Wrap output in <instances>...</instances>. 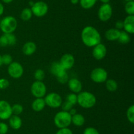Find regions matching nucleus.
Wrapping results in <instances>:
<instances>
[{"mask_svg":"<svg viewBox=\"0 0 134 134\" xmlns=\"http://www.w3.org/2000/svg\"><path fill=\"white\" fill-rule=\"evenodd\" d=\"M81 39L84 44L89 47L99 44L102 40L101 35L98 30L91 26L84 28L81 32Z\"/></svg>","mask_w":134,"mask_h":134,"instance_id":"1","label":"nucleus"},{"mask_svg":"<svg viewBox=\"0 0 134 134\" xmlns=\"http://www.w3.org/2000/svg\"><path fill=\"white\" fill-rule=\"evenodd\" d=\"M96 102V98L93 93L88 91H81L77 95V103L82 108L90 109Z\"/></svg>","mask_w":134,"mask_h":134,"instance_id":"2","label":"nucleus"},{"mask_svg":"<svg viewBox=\"0 0 134 134\" xmlns=\"http://www.w3.org/2000/svg\"><path fill=\"white\" fill-rule=\"evenodd\" d=\"M54 124L58 128L68 127L71 123V115L69 112L60 111L55 115L54 118Z\"/></svg>","mask_w":134,"mask_h":134,"instance_id":"3","label":"nucleus"},{"mask_svg":"<svg viewBox=\"0 0 134 134\" xmlns=\"http://www.w3.org/2000/svg\"><path fill=\"white\" fill-rule=\"evenodd\" d=\"M51 71L52 74L57 77L58 81L61 84H65L69 80L66 70L63 68L59 62H54L52 64Z\"/></svg>","mask_w":134,"mask_h":134,"instance_id":"4","label":"nucleus"},{"mask_svg":"<svg viewBox=\"0 0 134 134\" xmlns=\"http://www.w3.org/2000/svg\"><path fill=\"white\" fill-rule=\"evenodd\" d=\"M17 28V21L14 17L7 16L0 22V29L4 34L13 33Z\"/></svg>","mask_w":134,"mask_h":134,"instance_id":"5","label":"nucleus"},{"mask_svg":"<svg viewBox=\"0 0 134 134\" xmlns=\"http://www.w3.org/2000/svg\"><path fill=\"white\" fill-rule=\"evenodd\" d=\"M31 92L36 98H43L47 93V87L42 81H35L31 85Z\"/></svg>","mask_w":134,"mask_h":134,"instance_id":"6","label":"nucleus"},{"mask_svg":"<svg viewBox=\"0 0 134 134\" xmlns=\"http://www.w3.org/2000/svg\"><path fill=\"white\" fill-rule=\"evenodd\" d=\"M113 14L112 7L110 4L103 3L99 7L98 12L99 19L102 22H107L111 18Z\"/></svg>","mask_w":134,"mask_h":134,"instance_id":"7","label":"nucleus"},{"mask_svg":"<svg viewBox=\"0 0 134 134\" xmlns=\"http://www.w3.org/2000/svg\"><path fill=\"white\" fill-rule=\"evenodd\" d=\"M45 104L51 108H58L62 104V97L56 93H51L47 95L44 99Z\"/></svg>","mask_w":134,"mask_h":134,"instance_id":"8","label":"nucleus"},{"mask_svg":"<svg viewBox=\"0 0 134 134\" xmlns=\"http://www.w3.org/2000/svg\"><path fill=\"white\" fill-rule=\"evenodd\" d=\"M108 74L103 68H96L93 70L90 74L92 80L96 83H103L107 80Z\"/></svg>","mask_w":134,"mask_h":134,"instance_id":"9","label":"nucleus"},{"mask_svg":"<svg viewBox=\"0 0 134 134\" xmlns=\"http://www.w3.org/2000/svg\"><path fill=\"white\" fill-rule=\"evenodd\" d=\"M31 10L33 14L37 17H42L47 13L48 7L45 2L40 1L34 3V5L31 6Z\"/></svg>","mask_w":134,"mask_h":134,"instance_id":"10","label":"nucleus"},{"mask_svg":"<svg viewBox=\"0 0 134 134\" xmlns=\"http://www.w3.org/2000/svg\"><path fill=\"white\" fill-rule=\"evenodd\" d=\"M8 73L13 78H20L23 75L24 68L18 62H12L8 67Z\"/></svg>","mask_w":134,"mask_h":134,"instance_id":"11","label":"nucleus"},{"mask_svg":"<svg viewBox=\"0 0 134 134\" xmlns=\"http://www.w3.org/2000/svg\"><path fill=\"white\" fill-rule=\"evenodd\" d=\"M13 115L11 106L6 101H0V119L7 120Z\"/></svg>","mask_w":134,"mask_h":134,"instance_id":"12","label":"nucleus"},{"mask_svg":"<svg viewBox=\"0 0 134 134\" xmlns=\"http://www.w3.org/2000/svg\"><path fill=\"white\" fill-rule=\"evenodd\" d=\"M16 38L13 34H3L0 36V46L7 47V46L14 45L16 43Z\"/></svg>","mask_w":134,"mask_h":134,"instance_id":"13","label":"nucleus"},{"mask_svg":"<svg viewBox=\"0 0 134 134\" xmlns=\"http://www.w3.org/2000/svg\"><path fill=\"white\" fill-rule=\"evenodd\" d=\"M60 64L62 66L67 70L71 69L75 63V58L71 54L66 53L64 54L61 57L60 60Z\"/></svg>","mask_w":134,"mask_h":134,"instance_id":"14","label":"nucleus"},{"mask_svg":"<svg viewBox=\"0 0 134 134\" xmlns=\"http://www.w3.org/2000/svg\"><path fill=\"white\" fill-rule=\"evenodd\" d=\"M107 48L104 44L99 43L94 47L92 51L93 56L96 60H102L107 55Z\"/></svg>","mask_w":134,"mask_h":134,"instance_id":"15","label":"nucleus"},{"mask_svg":"<svg viewBox=\"0 0 134 134\" xmlns=\"http://www.w3.org/2000/svg\"><path fill=\"white\" fill-rule=\"evenodd\" d=\"M68 86L69 89L74 93H80L82 87V83L77 78L69 79L68 80Z\"/></svg>","mask_w":134,"mask_h":134,"instance_id":"16","label":"nucleus"},{"mask_svg":"<svg viewBox=\"0 0 134 134\" xmlns=\"http://www.w3.org/2000/svg\"><path fill=\"white\" fill-rule=\"evenodd\" d=\"M124 22V31L128 34H132L134 33V16L128 15L123 21Z\"/></svg>","mask_w":134,"mask_h":134,"instance_id":"17","label":"nucleus"},{"mask_svg":"<svg viewBox=\"0 0 134 134\" xmlns=\"http://www.w3.org/2000/svg\"><path fill=\"white\" fill-rule=\"evenodd\" d=\"M120 30L116 28H111L105 32V35L106 39H108L109 41H115L118 40L120 36Z\"/></svg>","mask_w":134,"mask_h":134,"instance_id":"18","label":"nucleus"},{"mask_svg":"<svg viewBox=\"0 0 134 134\" xmlns=\"http://www.w3.org/2000/svg\"><path fill=\"white\" fill-rule=\"evenodd\" d=\"M36 48V44L34 42H26L22 47V52L26 55H31L35 52Z\"/></svg>","mask_w":134,"mask_h":134,"instance_id":"19","label":"nucleus"},{"mask_svg":"<svg viewBox=\"0 0 134 134\" xmlns=\"http://www.w3.org/2000/svg\"><path fill=\"white\" fill-rule=\"evenodd\" d=\"M9 119V125L14 130H18L21 127L22 122L21 118L18 115H12Z\"/></svg>","mask_w":134,"mask_h":134,"instance_id":"20","label":"nucleus"},{"mask_svg":"<svg viewBox=\"0 0 134 134\" xmlns=\"http://www.w3.org/2000/svg\"><path fill=\"white\" fill-rule=\"evenodd\" d=\"M45 101L43 98H37L34 100L31 105V107L34 111L40 112L44 109L45 107Z\"/></svg>","mask_w":134,"mask_h":134,"instance_id":"21","label":"nucleus"},{"mask_svg":"<svg viewBox=\"0 0 134 134\" xmlns=\"http://www.w3.org/2000/svg\"><path fill=\"white\" fill-rule=\"evenodd\" d=\"M85 117L81 114L76 113L74 115L71 116V122L76 126H82L85 123Z\"/></svg>","mask_w":134,"mask_h":134,"instance_id":"22","label":"nucleus"},{"mask_svg":"<svg viewBox=\"0 0 134 134\" xmlns=\"http://www.w3.org/2000/svg\"><path fill=\"white\" fill-rule=\"evenodd\" d=\"M32 15L33 13L31 9L30 8H25L22 10V13H21L20 17L22 20L28 21L31 19Z\"/></svg>","mask_w":134,"mask_h":134,"instance_id":"23","label":"nucleus"},{"mask_svg":"<svg viewBox=\"0 0 134 134\" xmlns=\"http://www.w3.org/2000/svg\"><path fill=\"white\" fill-rule=\"evenodd\" d=\"M98 0H79L81 6L85 9H89L94 7Z\"/></svg>","mask_w":134,"mask_h":134,"instance_id":"24","label":"nucleus"},{"mask_svg":"<svg viewBox=\"0 0 134 134\" xmlns=\"http://www.w3.org/2000/svg\"><path fill=\"white\" fill-rule=\"evenodd\" d=\"M106 88L109 91H115L118 88V84L115 80L109 79L106 80Z\"/></svg>","mask_w":134,"mask_h":134,"instance_id":"25","label":"nucleus"},{"mask_svg":"<svg viewBox=\"0 0 134 134\" xmlns=\"http://www.w3.org/2000/svg\"><path fill=\"white\" fill-rule=\"evenodd\" d=\"M118 41L123 44L128 43L130 42V37L129 34L125 31H120V36L118 39Z\"/></svg>","mask_w":134,"mask_h":134,"instance_id":"26","label":"nucleus"},{"mask_svg":"<svg viewBox=\"0 0 134 134\" xmlns=\"http://www.w3.org/2000/svg\"><path fill=\"white\" fill-rule=\"evenodd\" d=\"M125 11L128 15L134 14V1H127L125 5Z\"/></svg>","mask_w":134,"mask_h":134,"instance_id":"27","label":"nucleus"},{"mask_svg":"<svg viewBox=\"0 0 134 134\" xmlns=\"http://www.w3.org/2000/svg\"><path fill=\"white\" fill-rule=\"evenodd\" d=\"M126 116L130 122L134 123V106L133 105H131L127 110Z\"/></svg>","mask_w":134,"mask_h":134,"instance_id":"28","label":"nucleus"},{"mask_svg":"<svg viewBox=\"0 0 134 134\" xmlns=\"http://www.w3.org/2000/svg\"><path fill=\"white\" fill-rule=\"evenodd\" d=\"M12 112L14 115H19L23 112V106L20 104H14L13 106H11Z\"/></svg>","mask_w":134,"mask_h":134,"instance_id":"29","label":"nucleus"},{"mask_svg":"<svg viewBox=\"0 0 134 134\" xmlns=\"http://www.w3.org/2000/svg\"><path fill=\"white\" fill-rule=\"evenodd\" d=\"M45 76V74L43 70L37 69L34 73V77L37 81H43Z\"/></svg>","mask_w":134,"mask_h":134,"instance_id":"30","label":"nucleus"},{"mask_svg":"<svg viewBox=\"0 0 134 134\" xmlns=\"http://www.w3.org/2000/svg\"><path fill=\"white\" fill-rule=\"evenodd\" d=\"M66 101H68L69 102H70L71 104H72L73 105H76L77 103V95L75 93H69V95H68L66 97Z\"/></svg>","mask_w":134,"mask_h":134,"instance_id":"31","label":"nucleus"},{"mask_svg":"<svg viewBox=\"0 0 134 134\" xmlns=\"http://www.w3.org/2000/svg\"><path fill=\"white\" fill-rule=\"evenodd\" d=\"M1 57H2L3 64L9 65L13 62V57L11 56V55H9V54H5V55H2Z\"/></svg>","mask_w":134,"mask_h":134,"instance_id":"32","label":"nucleus"},{"mask_svg":"<svg viewBox=\"0 0 134 134\" xmlns=\"http://www.w3.org/2000/svg\"><path fill=\"white\" fill-rule=\"evenodd\" d=\"M83 134H99V133L94 127H88L85 129L83 132Z\"/></svg>","mask_w":134,"mask_h":134,"instance_id":"33","label":"nucleus"},{"mask_svg":"<svg viewBox=\"0 0 134 134\" xmlns=\"http://www.w3.org/2000/svg\"><path fill=\"white\" fill-rule=\"evenodd\" d=\"M73 105L72 104H71L70 102H69L68 101H65L64 103L62 104V109L64 111L69 112V110L71 109H73Z\"/></svg>","mask_w":134,"mask_h":134,"instance_id":"34","label":"nucleus"},{"mask_svg":"<svg viewBox=\"0 0 134 134\" xmlns=\"http://www.w3.org/2000/svg\"><path fill=\"white\" fill-rule=\"evenodd\" d=\"M9 85V81L7 79H0V89H5Z\"/></svg>","mask_w":134,"mask_h":134,"instance_id":"35","label":"nucleus"},{"mask_svg":"<svg viewBox=\"0 0 134 134\" xmlns=\"http://www.w3.org/2000/svg\"><path fill=\"white\" fill-rule=\"evenodd\" d=\"M9 127L5 123L0 122V134H6L7 133Z\"/></svg>","mask_w":134,"mask_h":134,"instance_id":"36","label":"nucleus"},{"mask_svg":"<svg viewBox=\"0 0 134 134\" xmlns=\"http://www.w3.org/2000/svg\"><path fill=\"white\" fill-rule=\"evenodd\" d=\"M56 134H73V132L68 127H64V128H60Z\"/></svg>","mask_w":134,"mask_h":134,"instance_id":"37","label":"nucleus"},{"mask_svg":"<svg viewBox=\"0 0 134 134\" xmlns=\"http://www.w3.org/2000/svg\"><path fill=\"white\" fill-rule=\"evenodd\" d=\"M115 26H116V28L118 29V30H121L124 27V22L122 20H118L115 24Z\"/></svg>","mask_w":134,"mask_h":134,"instance_id":"38","label":"nucleus"},{"mask_svg":"<svg viewBox=\"0 0 134 134\" xmlns=\"http://www.w3.org/2000/svg\"><path fill=\"white\" fill-rule=\"evenodd\" d=\"M4 12V7L1 3H0V16L2 15L3 14Z\"/></svg>","mask_w":134,"mask_h":134,"instance_id":"39","label":"nucleus"},{"mask_svg":"<svg viewBox=\"0 0 134 134\" xmlns=\"http://www.w3.org/2000/svg\"><path fill=\"white\" fill-rule=\"evenodd\" d=\"M69 113L71 114V115L73 116V115H74V114H75L76 113H77V110H76L75 109H71L69 111Z\"/></svg>","mask_w":134,"mask_h":134,"instance_id":"40","label":"nucleus"},{"mask_svg":"<svg viewBox=\"0 0 134 134\" xmlns=\"http://www.w3.org/2000/svg\"><path fill=\"white\" fill-rule=\"evenodd\" d=\"M71 2L73 5H76V4H77L79 2V0H71Z\"/></svg>","mask_w":134,"mask_h":134,"instance_id":"41","label":"nucleus"},{"mask_svg":"<svg viewBox=\"0 0 134 134\" xmlns=\"http://www.w3.org/2000/svg\"><path fill=\"white\" fill-rule=\"evenodd\" d=\"M13 1V0H2L3 2L5 3H11Z\"/></svg>","mask_w":134,"mask_h":134,"instance_id":"42","label":"nucleus"},{"mask_svg":"<svg viewBox=\"0 0 134 134\" xmlns=\"http://www.w3.org/2000/svg\"><path fill=\"white\" fill-rule=\"evenodd\" d=\"M103 3H108L110 0H100Z\"/></svg>","mask_w":134,"mask_h":134,"instance_id":"43","label":"nucleus"},{"mask_svg":"<svg viewBox=\"0 0 134 134\" xmlns=\"http://www.w3.org/2000/svg\"><path fill=\"white\" fill-rule=\"evenodd\" d=\"M3 64V62H2V57H1V55H0V66Z\"/></svg>","mask_w":134,"mask_h":134,"instance_id":"44","label":"nucleus"},{"mask_svg":"<svg viewBox=\"0 0 134 134\" xmlns=\"http://www.w3.org/2000/svg\"><path fill=\"white\" fill-rule=\"evenodd\" d=\"M124 1H133V0H124Z\"/></svg>","mask_w":134,"mask_h":134,"instance_id":"45","label":"nucleus"}]
</instances>
